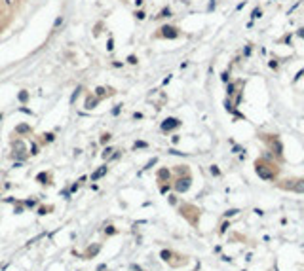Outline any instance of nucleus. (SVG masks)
I'll return each instance as SVG.
<instances>
[{
    "mask_svg": "<svg viewBox=\"0 0 304 271\" xmlns=\"http://www.w3.org/2000/svg\"><path fill=\"white\" fill-rule=\"evenodd\" d=\"M255 171H257V174L262 178V180H272V178L276 176V173H278V167L272 165V163H264L262 159H259L257 165H255Z\"/></svg>",
    "mask_w": 304,
    "mask_h": 271,
    "instance_id": "f257e3e1",
    "label": "nucleus"
},
{
    "mask_svg": "<svg viewBox=\"0 0 304 271\" xmlns=\"http://www.w3.org/2000/svg\"><path fill=\"white\" fill-rule=\"evenodd\" d=\"M181 36V30L175 25H162L158 29V32L154 34V38H165V40H175Z\"/></svg>",
    "mask_w": 304,
    "mask_h": 271,
    "instance_id": "f03ea898",
    "label": "nucleus"
},
{
    "mask_svg": "<svg viewBox=\"0 0 304 271\" xmlns=\"http://www.w3.org/2000/svg\"><path fill=\"white\" fill-rule=\"evenodd\" d=\"M11 148H13V157L19 161H27V150H25V142L23 140H13L11 142Z\"/></svg>",
    "mask_w": 304,
    "mask_h": 271,
    "instance_id": "7ed1b4c3",
    "label": "nucleus"
},
{
    "mask_svg": "<svg viewBox=\"0 0 304 271\" xmlns=\"http://www.w3.org/2000/svg\"><path fill=\"white\" fill-rule=\"evenodd\" d=\"M192 186V178H190V174L188 176H179L177 178V182L173 184V188H175V192H179V193H185L186 190H188Z\"/></svg>",
    "mask_w": 304,
    "mask_h": 271,
    "instance_id": "20e7f679",
    "label": "nucleus"
},
{
    "mask_svg": "<svg viewBox=\"0 0 304 271\" xmlns=\"http://www.w3.org/2000/svg\"><path fill=\"white\" fill-rule=\"evenodd\" d=\"M177 127H181V119L179 118H165L162 121V125H160V129H162V133H169V131L177 129Z\"/></svg>",
    "mask_w": 304,
    "mask_h": 271,
    "instance_id": "39448f33",
    "label": "nucleus"
},
{
    "mask_svg": "<svg viewBox=\"0 0 304 271\" xmlns=\"http://www.w3.org/2000/svg\"><path fill=\"white\" fill-rule=\"evenodd\" d=\"M281 188L291 190V192H298L304 193V180H287L285 184H281Z\"/></svg>",
    "mask_w": 304,
    "mask_h": 271,
    "instance_id": "423d86ee",
    "label": "nucleus"
},
{
    "mask_svg": "<svg viewBox=\"0 0 304 271\" xmlns=\"http://www.w3.org/2000/svg\"><path fill=\"white\" fill-rule=\"evenodd\" d=\"M99 102H101V99H99V97H95V95L91 93V95H87V97H86V102H84V108H86V110H93L95 106L99 104Z\"/></svg>",
    "mask_w": 304,
    "mask_h": 271,
    "instance_id": "0eeeda50",
    "label": "nucleus"
},
{
    "mask_svg": "<svg viewBox=\"0 0 304 271\" xmlns=\"http://www.w3.org/2000/svg\"><path fill=\"white\" fill-rule=\"evenodd\" d=\"M107 171H109V167H107V165H101V167H97V169H95L93 171V173H91V180H99V178H103V176H105V174H107Z\"/></svg>",
    "mask_w": 304,
    "mask_h": 271,
    "instance_id": "6e6552de",
    "label": "nucleus"
},
{
    "mask_svg": "<svg viewBox=\"0 0 304 271\" xmlns=\"http://www.w3.org/2000/svg\"><path fill=\"white\" fill-rule=\"evenodd\" d=\"M114 91L112 89H107V87H103V85H99V87H95V97H99V99H105V97H109V95H112Z\"/></svg>",
    "mask_w": 304,
    "mask_h": 271,
    "instance_id": "1a4fd4ad",
    "label": "nucleus"
},
{
    "mask_svg": "<svg viewBox=\"0 0 304 271\" xmlns=\"http://www.w3.org/2000/svg\"><path fill=\"white\" fill-rule=\"evenodd\" d=\"M270 148L274 150L276 155H281L283 154V146H281V142H279L278 138H270Z\"/></svg>",
    "mask_w": 304,
    "mask_h": 271,
    "instance_id": "9d476101",
    "label": "nucleus"
},
{
    "mask_svg": "<svg viewBox=\"0 0 304 271\" xmlns=\"http://www.w3.org/2000/svg\"><path fill=\"white\" fill-rule=\"evenodd\" d=\"M31 131H33V127L27 125V123H19V125H15V133H17V135H29Z\"/></svg>",
    "mask_w": 304,
    "mask_h": 271,
    "instance_id": "9b49d317",
    "label": "nucleus"
},
{
    "mask_svg": "<svg viewBox=\"0 0 304 271\" xmlns=\"http://www.w3.org/2000/svg\"><path fill=\"white\" fill-rule=\"evenodd\" d=\"M29 99H31V93H29L27 89H21V91L17 93V101L21 102V104H27V102H29Z\"/></svg>",
    "mask_w": 304,
    "mask_h": 271,
    "instance_id": "f8f14e48",
    "label": "nucleus"
},
{
    "mask_svg": "<svg viewBox=\"0 0 304 271\" xmlns=\"http://www.w3.org/2000/svg\"><path fill=\"white\" fill-rule=\"evenodd\" d=\"M82 91H84V87H82V85H76V87H74L72 95H70V99H69V102H70V104H74V102L78 101V97L82 95Z\"/></svg>",
    "mask_w": 304,
    "mask_h": 271,
    "instance_id": "ddd939ff",
    "label": "nucleus"
},
{
    "mask_svg": "<svg viewBox=\"0 0 304 271\" xmlns=\"http://www.w3.org/2000/svg\"><path fill=\"white\" fill-rule=\"evenodd\" d=\"M171 15H173L171 8H169V6H165V8H162V10H160V13L156 15V19H167V17H171Z\"/></svg>",
    "mask_w": 304,
    "mask_h": 271,
    "instance_id": "4468645a",
    "label": "nucleus"
},
{
    "mask_svg": "<svg viewBox=\"0 0 304 271\" xmlns=\"http://www.w3.org/2000/svg\"><path fill=\"white\" fill-rule=\"evenodd\" d=\"M158 178H160L162 182H167V180L171 178V171L165 169V167H163V169H160V171H158Z\"/></svg>",
    "mask_w": 304,
    "mask_h": 271,
    "instance_id": "2eb2a0df",
    "label": "nucleus"
},
{
    "mask_svg": "<svg viewBox=\"0 0 304 271\" xmlns=\"http://www.w3.org/2000/svg\"><path fill=\"white\" fill-rule=\"evenodd\" d=\"M36 180H38L42 186H46V184H50V174H48L46 171H44V173H38V174H36Z\"/></svg>",
    "mask_w": 304,
    "mask_h": 271,
    "instance_id": "dca6fc26",
    "label": "nucleus"
},
{
    "mask_svg": "<svg viewBox=\"0 0 304 271\" xmlns=\"http://www.w3.org/2000/svg\"><path fill=\"white\" fill-rule=\"evenodd\" d=\"M175 173H177L179 176H188V167H186V165H179L177 169H175Z\"/></svg>",
    "mask_w": 304,
    "mask_h": 271,
    "instance_id": "f3484780",
    "label": "nucleus"
},
{
    "mask_svg": "<svg viewBox=\"0 0 304 271\" xmlns=\"http://www.w3.org/2000/svg\"><path fill=\"white\" fill-rule=\"evenodd\" d=\"M23 205H25L27 209H34V207L38 205V201H36L34 197H31V199H25V201H23Z\"/></svg>",
    "mask_w": 304,
    "mask_h": 271,
    "instance_id": "a211bd4d",
    "label": "nucleus"
},
{
    "mask_svg": "<svg viewBox=\"0 0 304 271\" xmlns=\"http://www.w3.org/2000/svg\"><path fill=\"white\" fill-rule=\"evenodd\" d=\"M63 21H65V17H63V15H57V17H55V21H53V30H57L59 27L63 25Z\"/></svg>",
    "mask_w": 304,
    "mask_h": 271,
    "instance_id": "6ab92c4d",
    "label": "nucleus"
},
{
    "mask_svg": "<svg viewBox=\"0 0 304 271\" xmlns=\"http://www.w3.org/2000/svg\"><path fill=\"white\" fill-rule=\"evenodd\" d=\"M141 148H148V144H146L145 140H135L133 142V150H141Z\"/></svg>",
    "mask_w": 304,
    "mask_h": 271,
    "instance_id": "aec40b11",
    "label": "nucleus"
},
{
    "mask_svg": "<svg viewBox=\"0 0 304 271\" xmlns=\"http://www.w3.org/2000/svg\"><path fill=\"white\" fill-rule=\"evenodd\" d=\"M112 154H114V150L110 148V146H107V148L103 150V154H101V155H103V159H110V155H112Z\"/></svg>",
    "mask_w": 304,
    "mask_h": 271,
    "instance_id": "412c9836",
    "label": "nucleus"
},
{
    "mask_svg": "<svg viewBox=\"0 0 304 271\" xmlns=\"http://www.w3.org/2000/svg\"><path fill=\"white\" fill-rule=\"evenodd\" d=\"M126 63H127V65H137V63H139V57H137V55H133V53H131V55H127Z\"/></svg>",
    "mask_w": 304,
    "mask_h": 271,
    "instance_id": "4be33fe9",
    "label": "nucleus"
},
{
    "mask_svg": "<svg viewBox=\"0 0 304 271\" xmlns=\"http://www.w3.org/2000/svg\"><path fill=\"white\" fill-rule=\"evenodd\" d=\"M38 152H40V146L36 144V142H31V150H29V154H31V155H36Z\"/></svg>",
    "mask_w": 304,
    "mask_h": 271,
    "instance_id": "5701e85b",
    "label": "nucleus"
},
{
    "mask_svg": "<svg viewBox=\"0 0 304 271\" xmlns=\"http://www.w3.org/2000/svg\"><path fill=\"white\" fill-rule=\"evenodd\" d=\"M110 138H112V135H110V133H103V135H101V138H99V142H101V144H107V142H109Z\"/></svg>",
    "mask_w": 304,
    "mask_h": 271,
    "instance_id": "b1692460",
    "label": "nucleus"
},
{
    "mask_svg": "<svg viewBox=\"0 0 304 271\" xmlns=\"http://www.w3.org/2000/svg\"><path fill=\"white\" fill-rule=\"evenodd\" d=\"M42 138H44V142H53L55 140V135L53 133H44Z\"/></svg>",
    "mask_w": 304,
    "mask_h": 271,
    "instance_id": "393cba45",
    "label": "nucleus"
},
{
    "mask_svg": "<svg viewBox=\"0 0 304 271\" xmlns=\"http://www.w3.org/2000/svg\"><path fill=\"white\" fill-rule=\"evenodd\" d=\"M160 256H162V260H171V250H162V252H160Z\"/></svg>",
    "mask_w": 304,
    "mask_h": 271,
    "instance_id": "a878e982",
    "label": "nucleus"
},
{
    "mask_svg": "<svg viewBox=\"0 0 304 271\" xmlns=\"http://www.w3.org/2000/svg\"><path fill=\"white\" fill-rule=\"evenodd\" d=\"M99 248H101V246H99V245H95V246H89V250H87V256H93V254H97V252H99Z\"/></svg>",
    "mask_w": 304,
    "mask_h": 271,
    "instance_id": "bb28decb",
    "label": "nucleus"
},
{
    "mask_svg": "<svg viewBox=\"0 0 304 271\" xmlns=\"http://www.w3.org/2000/svg\"><path fill=\"white\" fill-rule=\"evenodd\" d=\"M23 210H25V205H23V203H17V205H15V209H13V212H15V214H21Z\"/></svg>",
    "mask_w": 304,
    "mask_h": 271,
    "instance_id": "cd10ccee",
    "label": "nucleus"
},
{
    "mask_svg": "<svg viewBox=\"0 0 304 271\" xmlns=\"http://www.w3.org/2000/svg\"><path fill=\"white\" fill-rule=\"evenodd\" d=\"M50 210H51V209H48V207H40V209H38V216H46Z\"/></svg>",
    "mask_w": 304,
    "mask_h": 271,
    "instance_id": "c85d7f7f",
    "label": "nucleus"
},
{
    "mask_svg": "<svg viewBox=\"0 0 304 271\" xmlns=\"http://www.w3.org/2000/svg\"><path fill=\"white\" fill-rule=\"evenodd\" d=\"M107 49H109V51H112V49H114V38H112V36L107 40Z\"/></svg>",
    "mask_w": 304,
    "mask_h": 271,
    "instance_id": "c756f323",
    "label": "nucleus"
},
{
    "mask_svg": "<svg viewBox=\"0 0 304 271\" xmlns=\"http://www.w3.org/2000/svg\"><path fill=\"white\" fill-rule=\"evenodd\" d=\"M122 106H124V104H116L114 108H112V112H110V114H112V116H118V114L122 112Z\"/></svg>",
    "mask_w": 304,
    "mask_h": 271,
    "instance_id": "7c9ffc66",
    "label": "nucleus"
},
{
    "mask_svg": "<svg viewBox=\"0 0 304 271\" xmlns=\"http://www.w3.org/2000/svg\"><path fill=\"white\" fill-rule=\"evenodd\" d=\"M135 17H137V19H141V21H143V19L146 17V13H145L143 10H137V11H135Z\"/></svg>",
    "mask_w": 304,
    "mask_h": 271,
    "instance_id": "2f4dec72",
    "label": "nucleus"
},
{
    "mask_svg": "<svg viewBox=\"0 0 304 271\" xmlns=\"http://www.w3.org/2000/svg\"><path fill=\"white\" fill-rule=\"evenodd\" d=\"M120 155H122V152H120V150H114V154L110 155V161H116V159H120Z\"/></svg>",
    "mask_w": 304,
    "mask_h": 271,
    "instance_id": "473e14b6",
    "label": "nucleus"
},
{
    "mask_svg": "<svg viewBox=\"0 0 304 271\" xmlns=\"http://www.w3.org/2000/svg\"><path fill=\"white\" fill-rule=\"evenodd\" d=\"M80 184H82V182H80V180H76V182H74V184H72V186H70V193H74V192H76V190H78V188H80Z\"/></svg>",
    "mask_w": 304,
    "mask_h": 271,
    "instance_id": "72a5a7b5",
    "label": "nucleus"
},
{
    "mask_svg": "<svg viewBox=\"0 0 304 271\" xmlns=\"http://www.w3.org/2000/svg\"><path fill=\"white\" fill-rule=\"evenodd\" d=\"M61 197L70 199V188H69V190H61Z\"/></svg>",
    "mask_w": 304,
    "mask_h": 271,
    "instance_id": "f704fd0d",
    "label": "nucleus"
},
{
    "mask_svg": "<svg viewBox=\"0 0 304 271\" xmlns=\"http://www.w3.org/2000/svg\"><path fill=\"white\" fill-rule=\"evenodd\" d=\"M156 163H158V157H152L150 161L146 163V167H145V169H150V167H152V165H156Z\"/></svg>",
    "mask_w": 304,
    "mask_h": 271,
    "instance_id": "c9c22d12",
    "label": "nucleus"
},
{
    "mask_svg": "<svg viewBox=\"0 0 304 271\" xmlns=\"http://www.w3.org/2000/svg\"><path fill=\"white\" fill-rule=\"evenodd\" d=\"M19 112H23V114H29V116H33V110L25 108V106H19Z\"/></svg>",
    "mask_w": 304,
    "mask_h": 271,
    "instance_id": "e433bc0d",
    "label": "nucleus"
},
{
    "mask_svg": "<svg viewBox=\"0 0 304 271\" xmlns=\"http://www.w3.org/2000/svg\"><path fill=\"white\" fill-rule=\"evenodd\" d=\"M105 233H107V235H114V233H116V229H114V226H109V228H107V229H105Z\"/></svg>",
    "mask_w": 304,
    "mask_h": 271,
    "instance_id": "4c0bfd02",
    "label": "nucleus"
},
{
    "mask_svg": "<svg viewBox=\"0 0 304 271\" xmlns=\"http://www.w3.org/2000/svg\"><path fill=\"white\" fill-rule=\"evenodd\" d=\"M112 66H114V68H122V66H124V63H120V61H114V63H112Z\"/></svg>",
    "mask_w": 304,
    "mask_h": 271,
    "instance_id": "58836bf2",
    "label": "nucleus"
},
{
    "mask_svg": "<svg viewBox=\"0 0 304 271\" xmlns=\"http://www.w3.org/2000/svg\"><path fill=\"white\" fill-rule=\"evenodd\" d=\"M23 163H25V161H15V163H13V169H19V167H23Z\"/></svg>",
    "mask_w": 304,
    "mask_h": 271,
    "instance_id": "ea45409f",
    "label": "nucleus"
},
{
    "mask_svg": "<svg viewBox=\"0 0 304 271\" xmlns=\"http://www.w3.org/2000/svg\"><path fill=\"white\" fill-rule=\"evenodd\" d=\"M211 173H213L215 176H217V174H219V169H217V165H213V167H211Z\"/></svg>",
    "mask_w": 304,
    "mask_h": 271,
    "instance_id": "a19ab883",
    "label": "nucleus"
},
{
    "mask_svg": "<svg viewBox=\"0 0 304 271\" xmlns=\"http://www.w3.org/2000/svg\"><path fill=\"white\" fill-rule=\"evenodd\" d=\"M133 118H135V119H141V118H143V114H141V112H135V114H133Z\"/></svg>",
    "mask_w": 304,
    "mask_h": 271,
    "instance_id": "79ce46f5",
    "label": "nucleus"
},
{
    "mask_svg": "<svg viewBox=\"0 0 304 271\" xmlns=\"http://www.w3.org/2000/svg\"><path fill=\"white\" fill-rule=\"evenodd\" d=\"M234 214H238V210H228L226 216H234Z\"/></svg>",
    "mask_w": 304,
    "mask_h": 271,
    "instance_id": "37998d69",
    "label": "nucleus"
},
{
    "mask_svg": "<svg viewBox=\"0 0 304 271\" xmlns=\"http://www.w3.org/2000/svg\"><path fill=\"white\" fill-rule=\"evenodd\" d=\"M105 269H107V265H105V264H101V265L97 267V271H105Z\"/></svg>",
    "mask_w": 304,
    "mask_h": 271,
    "instance_id": "c03bdc74",
    "label": "nucleus"
},
{
    "mask_svg": "<svg viewBox=\"0 0 304 271\" xmlns=\"http://www.w3.org/2000/svg\"><path fill=\"white\" fill-rule=\"evenodd\" d=\"M135 6H137V8H141V6H143V0H135Z\"/></svg>",
    "mask_w": 304,
    "mask_h": 271,
    "instance_id": "a18cd8bd",
    "label": "nucleus"
},
{
    "mask_svg": "<svg viewBox=\"0 0 304 271\" xmlns=\"http://www.w3.org/2000/svg\"><path fill=\"white\" fill-rule=\"evenodd\" d=\"M2 119H4V114H2V112H0V121H2Z\"/></svg>",
    "mask_w": 304,
    "mask_h": 271,
    "instance_id": "49530a36",
    "label": "nucleus"
}]
</instances>
